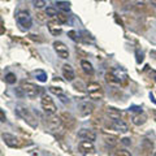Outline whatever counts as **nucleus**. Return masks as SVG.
<instances>
[{
    "label": "nucleus",
    "instance_id": "nucleus-1",
    "mask_svg": "<svg viewBox=\"0 0 156 156\" xmlns=\"http://www.w3.org/2000/svg\"><path fill=\"white\" fill-rule=\"evenodd\" d=\"M16 113L17 116H20L23 121H26V122L31 126V128H37L38 126V122H37V120L34 119V116L31 115V112L29 111L26 107H23L21 104H18L16 105Z\"/></svg>",
    "mask_w": 156,
    "mask_h": 156
},
{
    "label": "nucleus",
    "instance_id": "nucleus-2",
    "mask_svg": "<svg viewBox=\"0 0 156 156\" xmlns=\"http://www.w3.org/2000/svg\"><path fill=\"white\" fill-rule=\"evenodd\" d=\"M41 107H42V109L44 111V113L48 115V116H53V115H56V112H57V107H56L55 101H53V99L50 95H43L42 96Z\"/></svg>",
    "mask_w": 156,
    "mask_h": 156
},
{
    "label": "nucleus",
    "instance_id": "nucleus-3",
    "mask_svg": "<svg viewBox=\"0 0 156 156\" xmlns=\"http://www.w3.org/2000/svg\"><path fill=\"white\" fill-rule=\"evenodd\" d=\"M86 90H87V94H89V98L92 100H101L104 96L103 87L98 83V82H91V83H89L86 87Z\"/></svg>",
    "mask_w": 156,
    "mask_h": 156
},
{
    "label": "nucleus",
    "instance_id": "nucleus-4",
    "mask_svg": "<svg viewBox=\"0 0 156 156\" xmlns=\"http://www.w3.org/2000/svg\"><path fill=\"white\" fill-rule=\"evenodd\" d=\"M124 78H126L125 73L120 69H112L105 74V80L108 83H113V85H119L122 82Z\"/></svg>",
    "mask_w": 156,
    "mask_h": 156
},
{
    "label": "nucleus",
    "instance_id": "nucleus-5",
    "mask_svg": "<svg viewBox=\"0 0 156 156\" xmlns=\"http://www.w3.org/2000/svg\"><path fill=\"white\" fill-rule=\"evenodd\" d=\"M17 23L20 26H21V29H23V30H29L31 26H33V20H31V16L27 12L25 11H21L17 13Z\"/></svg>",
    "mask_w": 156,
    "mask_h": 156
},
{
    "label": "nucleus",
    "instance_id": "nucleus-6",
    "mask_svg": "<svg viewBox=\"0 0 156 156\" xmlns=\"http://www.w3.org/2000/svg\"><path fill=\"white\" fill-rule=\"evenodd\" d=\"M21 90L23 91V95L29 98V99H35L39 95V87L37 85L31 83V82H23Z\"/></svg>",
    "mask_w": 156,
    "mask_h": 156
},
{
    "label": "nucleus",
    "instance_id": "nucleus-7",
    "mask_svg": "<svg viewBox=\"0 0 156 156\" xmlns=\"http://www.w3.org/2000/svg\"><path fill=\"white\" fill-rule=\"evenodd\" d=\"M52 46H53V50H55V52L57 53L58 57H61V58H68L69 57V50H68L65 43H62L60 41H55Z\"/></svg>",
    "mask_w": 156,
    "mask_h": 156
},
{
    "label": "nucleus",
    "instance_id": "nucleus-8",
    "mask_svg": "<svg viewBox=\"0 0 156 156\" xmlns=\"http://www.w3.org/2000/svg\"><path fill=\"white\" fill-rule=\"evenodd\" d=\"M78 148L82 154L85 155H89V154H94L95 152V146L94 142L91 140H86V139H82L80 143H78Z\"/></svg>",
    "mask_w": 156,
    "mask_h": 156
},
{
    "label": "nucleus",
    "instance_id": "nucleus-9",
    "mask_svg": "<svg viewBox=\"0 0 156 156\" xmlns=\"http://www.w3.org/2000/svg\"><path fill=\"white\" fill-rule=\"evenodd\" d=\"M61 73H62V77L65 78V81H68V82H72L76 78L74 69H73L72 65H69V64H64V65H62Z\"/></svg>",
    "mask_w": 156,
    "mask_h": 156
},
{
    "label": "nucleus",
    "instance_id": "nucleus-10",
    "mask_svg": "<svg viewBox=\"0 0 156 156\" xmlns=\"http://www.w3.org/2000/svg\"><path fill=\"white\" fill-rule=\"evenodd\" d=\"M2 138L4 140V143H5L7 146H9V147H18V138L17 136H14L13 134H9V133H3L2 134Z\"/></svg>",
    "mask_w": 156,
    "mask_h": 156
},
{
    "label": "nucleus",
    "instance_id": "nucleus-11",
    "mask_svg": "<svg viewBox=\"0 0 156 156\" xmlns=\"http://www.w3.org/2000/svg\"><path fill=\"white\" fill-rule=\"evenodd\" d=\"M111 126H112V128H113L115 130L120 131V133H126V131L129 130L126 122H125L124 120H121V119H115V120H112Z\"/></svg>",
    "mask_w": 156,
    "mask_h": 156
},
{
    "label": "nucleus",
    "instance_id": "nucleus-12",
    "mask_svg": "<svg viewBox=\"0 0 156 156\" xmlns=\"http://www.w3.org/2000/svg\"><path fill=\"white\" fill-rule=\"evenodd\" d=\"M78 136H80L81 139H86V140H91V142H94L96 139V134L94 130L91 129H81L78 131Z\"/></svg>",
    "mask_w": 156,
    "mask_h": 156
},
{
    "label": "nucleus",
    "instance_id": "nucleus-13",
    "mask_svg": "<svg viewBox=\"0 0 156 156\" xmlns=\"http://www.w3.org/2000/svg\"><path fill=\"white\" fill-rule=\"evenodd\" d=\"M61 23H58L57 21H50L47 23V27H48V30H50V33L52 34V35H60V34L62 33V27L60 26Z\"/></svg>",
    "mask_w": 156,
    "mask_h": 156
},
{
    "label": "nucleus",
    "instance_id": "nucleus-14",
    "mask_svg": "<svg viewBox=\"0 0 156 156\" xmlns=\"http://www.w3.org/2000/svg\"><path fill=\"white\" fill-rule=\"evenodd\" d=\"M80 115L81 116H89L92 113V109H94V105H92L90 101H83V103L80 104Z\"/></svg>",
    "mask_w": 156,
    "mask_h": 156
},
{
    "label": "nucleus",
    "instance_id": "nucleus-15",
    "mask_svg": "<svg viewBox=\"0 0 156 156\" xmlns=\"http://www.w3.org/2000/svg\"><path fill=\"white\" fill-rule=\"evenodd\" d=\"M81 68H82V70H83L86 74H89V76L94 74V68H92V64H91L90 61L82 60V61H81Z\"/></svg>",
    "mask_w": 156,
    "mask_h": 156
},
{
    "label": "nucleus",
    "instance_id": "nucleus-16",
    "mask_svg": "<svg viewBox=\"0 0 156 156\" xmlns=\"http://www.w3.org/2000/svg\"><path fill=\"white\" fill-rule=\"evenodd\" d=\"M146 120H147V117H146L144 115H133L131 116V122H133L134 125L139 126V125H143L146 122Z\"/></svg>",
    "mask_w": 156,
    "mask_h": 156
},
{
    "label": "nucleus",
    "instance_id": "nucleus-17",
    "mask_svg": "<svg viewBox=\"0 0 156 156\" xmlns=\"http://www.w3.org/2000/svg\"><path fill=\"white\" fill-rule=\"evenodd\" d=\"M56 5L61 12H64V13L70 11V3H68V2H57Z\"/></svg>",
    "mask_w": 156,
    "mask_h": 156
},
{
    "label": "nucleus",
    "instance_id": "nucleus-18",
    "mask_svg": "<svg viewBox=\"0 0 156 156\" xmlns=\"http://www.w3.org/2000/svg\"><path fill=\"white\" fill-rule=\"evenodd\" d=\"M50 92L53 95H56L58 98H65V94H64V90L61 87H55V86H51L50 87Z\"/></svg>",
    "mask_w": 156,
    "mask_h": 156
},
{
    "label": "nucleus",
    "instance_id": "nucleus-19",
    "mask_svg": "<svg viewBox=\"0 0 156 156\" xmlns=\"http://www.w3.org/2000/svg\"><path fill=\"white\" fill-rule=\"evenodd\" d=\"M107 113H108V116L111 117L112 120H115V119H120L121 117V112L120 111H117L116 108H112V107H109L108 111H107Z\"/></svg>",
    "mask_w": 156,
    "mask_h": 156
},
{
    "label": "nucleus",
    "instance_id": "nucleus-20",
    "mask_svg": "<svg viewBox=\"0 0 156 156\" xmlns=\"http://www.w3.org/2000/svg\"><path fill=\"white\" fill-rule=\"evenodd\" d=\"M5 82L8 85H14L17 82V77L14 73H7L5 74Z\"/></svg>",
    "mask_w": 156,
    "mask_h": 156
},
{
    "label": "nucleus",
    "instance_id": "nucleus-21",
    "mask_svg": "<svg viewBox=\"0 0 156 156\" xmlns=\"http://www.w3.org/2000/svg\"><path fill=\"white\" fill-rule=\"evenodd\" d=\"M34 74H35L37 80H38L39 82H46V81H47V73H46V72H43V70H37V72H34Z\"/></svg>",
    "mask_w": 156,
    "mask_h": 156
},
{
    "label": "nucleus",
    "instance_id": "nucleus-22",
    "mask_svg": "<svg viewBox=\"0 0 156 156\" xmlns=\"http://www.w3.org/2000/svg\"><path fill=\"white\" fill-rule=\"evenodd\" d=\"M55 17H56L58 23H65V22H68V16H66L64 12H57V14H56Z\"/></svg>",
    "mask_w": 156,
    "mask_h": 156
},
{
    "label": "nucleus",
    "instance_id": "nucleus-23",
    "mask_svg": "<svg viewBox=\"0 0 156 156\" xmlns=\"http://www.w3.org/2000/svg\"><path fill=\"white\" fill-rule=\"evenodd\" d=\"M113 156H133V155L126 150H117V151H115Z\"/></svg>",
    "mask_w": 156,
    "mask_h": 156
},
{
    "label": "nucleus",
    "instance_id": "nucleus-24",
    "mask_svg": "<svg viewBox=\"0 0 156 156\" xmlns=\"http://www.w3.org/2000/svg\"><path fill=\"white\" fill-rule=\"evenodd\" d=\"M46 14H47V16H50V17H55L57 14V11L53 7H48L46 9Z\"/></svg>",
    "mask_w": 156,
    "mask_h": 156
},
{
    "label": "nucleus",
    "instance_id": "nucleus-25",
    "mask_svg": "<svg viewBox=\"0 0 156 156\" xmlns=\"http://www.w3.org/2000/svg\"><path fill=\"white\" fill-rule=\"evenodd\" d=\"M34 7L38 9L46 7V0H34Z\"/></svg>",
    "mask_w": 156,
    "mask_h": 156
},
{
    "label": "nucleus",
    "instance_id": "nucleus-26",
    "mask_svg": "<svg viewBox=\"0 0 156 156\" xmlns=\"http://www.w3.org/2000/svg\"><path fill=\"white\" fill-rule=\"evenodd\" d=\"M7 121V116H5V112H4L2 108H0V122H5Z\"/></svg>",
    "mask_w": 156,
    "mask_h": 156
},
{
    "label": "nucleus",
    "instance_id": "nucleus-27",
    "mask_svg": "<svg viewBox=\"0 0 156 156\" xmlns=\"http://www.w3.org/2000/svg\"><path fill=\"white\" fill-rule=\"evenodd\" d=\"M68 35H69L72 39H73V41H77V34H76V31H69V33H68Z\"/></svg>",
    "mask_w": 156,
    "mask_h": 156
},
{
    "label": "nucleus",
    "instance_id": "nucleus-28",
    "mask_svg": "<svg viewBox=\"0 0 156 156\" xmlns=\"http://www.w3.org/2000/svg\"><path fill=\"white\" fill-rule=\"evenodd\" d=\"M122 143H124V144H129L130 142H129V139H128V138H124V139H122Z\"/></svg>",
    "mask_w": 156,
    "mask_h": 156
},
{
    "label": "nucleus",
    "instance_id": "nucleus-29",
    "mask_svg": "<svg viewBox=\"0 0 156 156\" xmlns=\"http://www.w3.org/2000/svg\"><path fill=\"white\" fill-rule=\"evenodd\" d=\"M150 3H151V5H154L156 8V0H150Z\"/></svg>",
    "mask_w": 156,
    "mask_h": 156
},
{
    "label": "nucleus",
    "instance_id": "nucleus-30",
    "mask_svg": "<svg viewBox=\"0 0 156 156\" xmlns=\"http://www.w3.org/2000/svg\"><path fill=\"white\" fill-rule=\"evenodd\" d=\"M154 156H156V152H155V154H154Z\"/></svg>",
    "mask_w": 156,
    "mask_h": 156
},
{
    "label": "nucleus",
    "instance_id": "nucleus-31",
    "mask_svg": "<svg viewBox=\"0 0 156 156\" xmlns=\"http://www.w3.org/2000/svg\"><path fill=\"white\" fill-rule=\"evenodd\" d=\"M155 81H156V80H155Z\"/></svg>",
    "mask_w": 156,
    "mask_h": 156
}]
</instances>
